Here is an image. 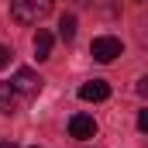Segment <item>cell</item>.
I'll return each instance as SVG.
<instances>
[{"mask_svg":"<svg viewBox=\"0 0 148 148\" xmlns=\"http://www.w3.org/2000/svg\"><path fill=\"white\" fill-rule=\"evenodd\" d=\"M10 90H14V93H24V97H31V93L41 90V79H38L31 69H17L14 79H10Z\"/></svg>","mask_w":148,"mask_h":148,"instance_id":"4","label":"cell"},{"mask_svg":"<svg viewBox=\"0 0 148 148\" xmlns=\"http://www.w3.org/2000/svg\"><path fill=\"white\" fill-rule=\"evenodd\" d=\"M48 55H52V35L38 28V35H35V59H38V62H45Z\"/></svg>","mask_w":148,"mask_h":148,"instance_id":"6","label":"cell"},{"mask_svg":"<svg viewBox=\"0 0 148 148\" xmlns=\"http://www.w3.org/2000/svg\"><path fill=\"white\" fill-rule=\"evenodd\" d=\"M0 148H14V141H0Z\"/></svg>","mask_w":148,"mask_h":148,"instance_id":"11","label":"cell"},{"mask_svg":"<svg viewBox=\"0 0 148 148\" xmlns=\"http://www.w3.org/2000/svg\"><path fill=\"white\" fill-rule=\"evenodd\" d=\"M59 35H62V41H73L76 38V17L73 14H66V17L59 21Z\"/></svg>","mask_w":148,"mask_h":148,"instance_id":"7","label":"cell"},{"mask_svg":"<svg viewBox=\"0 0 148 148\" xmlns=\"http://www.w3.org/2000/svg\"><path fill=\"white\" fill-rule=\"evenodd\" d=\"M121 52H124V45H121V38H114V35H100V38H93V45H90V55L97 62H114Z\"/></svg>","mask_w":148,"mask_h":148,"instance_id":"2","label":"cell"},{"mask_svg":"<svg viewBox=\"0 0 148 148\" xmlns=\"http://www.w3.org/2000/svg\"><path fill=\"white\" fill-rule=\"evenodd\" d=\"M69 138H76V141H93L97 138V121L90 114H73L69 117Z\"/></svg>","mask_w":148,"mask_h":148,"instance_id":"3","label":"cell"},{"mask_svg":"<svg viewBox=\"0 0 148 148\" xmlns=\"http://www.w3.org/2000/svg\"><path fill=\"white\" fill-rule=\"evenodd\" d=\"M7 62H10V48H7V45H0V69H3Z\"/></svg>","mask_w":148,"mask_h":148,"instance_id":"9","label":"cell"},{"mask_svg":"<svg viewBox=\"0 0 148 148\" xmlns=\"http://www.w3.org/2000/svg\"><path fill=\"white\" fill-rule=\"evenodd\" d=\"M10 103H14V90H10V83H0V114L10 110Z\"/></svg>","mask_w":148,"mask_h":148,"instance_id":"8","label":"cell"},{"mask_svg":"<svg viewBox=\"0 0 148 148\" xmlns=\"http://www.w3.org/2000/svg\"><path fill=\"white\" fill-rule=\"evenodd\" d=\"M107 97H110V86H107L103 79H90V83L79 86V100H86V103H100V100H107Z\"/></svg>","mask_w":148,"mask_h":148,"instance_id":"5","label":"cell"},{"mask_svg":"<svg viewBox=\"0 0 148 148\" xmlns=\"http://www.w3.org/2000/svg\"><path fill=\"white\" fill-rule=\"evenodd\" d=\"M52 10V0H10V14L21 24H38Z\"/></svg>","mask_w":148,"mask_h":148,"instance_id":"1","label":"cell"},{"mask_svg":"<svg viewBox=\"0 0 148 148\" xmlns=\"http://www.w3.org/2000/svg\"><path fill=\"white\" fill-rule=\"evenodd\" d=\"M138 127H141V131H148V110L138 114Z\"/></svg>","mask_w":148,"mask_h":148,"instance_id":"10","label":"cell"}]
</instances>
